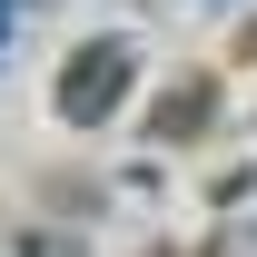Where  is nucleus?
Listing matches in <instances>:
<instances>
[{
    "instance_id": "f03ea898",
    "label": "nucleus",
    "mask_w": 257,
    "mask_h": 257,
    "mask_svg": "<svg viewBox=\"0 0 257 257\" xmlns=\"http://www.w3.org/2000/svg\"><path fill=\"white\" fill-rule=\"evenodd\" d=\"M208 109H218V79H168V99H159V139H198L208 128Z\"/></svg>"
},
{
    "instance_id": "7ed1b4c3",
    "label": "nucleus",
    "mask_w": 257,
    "mask_h": 257,
    "mask_svg": "<svg viewBox=\"0 0 257 257\" xmlns=\"http://www.w3.org/2000/svg\"><path fill=\"white\" fill-rule=\"evenodd\" d=\"M20 257H79V237H60V227H40V237H20Z\"/></svg>"
},
{
    "instance_id": "f257e3e1",
    "label": "nucleus",
    "mask_w": 257,
    "mask_h": 257,
    "mask_svg": "<svg viewBox=\"0 0 257 257\" xmlns=\"http://www.w3.org/2000/svg\"><path fill=\"white\" fill-rule=\"evenodd\" d=\"M128 79H139V40H79V50H69L60 60V89H50V109H60L69 128H109L128 109Z\"/></svg>"
}]
</instances>
